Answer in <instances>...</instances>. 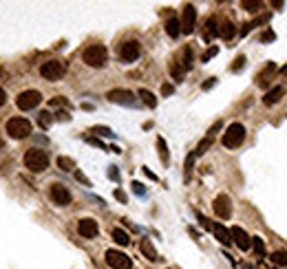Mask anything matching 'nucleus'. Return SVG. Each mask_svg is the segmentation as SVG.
<instances>
[{"label": "nucleus", "mask_w": 287, "mask_h": 269, "mask_svg": "<svg viewBox=\"0 0 287 269\" xmlns=\"http://www.w3.org/2000/svg\"><path fill=\"white\" fill-rule=\"evenodd\" d=\"M283 95H285V88H283V86H274L272 91H268V95L263 97V101H265L268 106H272V104H276V101L281 100Z\"/></svg>", "instance_id": "nucleus-18"}, {"label": "nucleus", "mask_w": 287, "mask_h": 269, "mask_svg": "<svg viewBox=\"0 0 287 269\" xmlns=\"http://www.w3.org/2000/svg\"><path fill=\"white\" fill-rule=\"evenodd\" d=\"M212 207H215V214L219 219L232 217V201H230L228 194H219V197L215 199V203H212Z\"/></svg>", "instance_id": "nucleus-11"}, {"label": "nucleus", "mask_w": 287, "mask_h": 269, "mask_svg": "<svg viewBox=\"0 0 287 269\" xmlns=\"http://www.w3.org/2000/svg\"><path fill=\"white\" fill-rule=\"evenodd\" d=\"M210 146H212V137H206V139H203L199 146H197V150H195V152H192V154H195V157H201V154L206 152V150L210 148Z\"/></svg>", "instance_id": "nucleus-31"}, {"label": "nucleus", "mask_w": 287, "mask_h": 269, "mask_svg": "<svg viewBox=\"0 0 287 269\" xmlns=\"http://www.w3.org/2000/svg\"><path fill=\"white\" fill-rule=\"evenodd\" d=\"M104 258H106V265L113 269H133L130 256H126L124 252H120V250H108Z\"/></svg>", "instance_id": "nucleus-6"}, {"label": "nucleus", "mask_w": 287, "mask_h": 269, "mask_svg": "<svg viewBox=\"0 0 287 269\" xmlns=\"http://www.w3.org/2000/svg\"><path fill=\"white\" fill-rule=\"evenodd\" d=\"M215 35H219V27H216V18H208L206 20V31H203V40L210 42Z\"/></svg>", "instance_id": "nucleus-17"}, {"label": "nucleus", "mask_w": 287, "mask_h": 269, "mask_svg": "<svg viewBox=\"0 0 287 269\" xmlns=\"http://www.w3.org/2000/svg\"><path fill=\"white\" fill-rule=\"evenodd\" d=\"M243 269H254V267H252V265H243Z\"/></svg>", "instance_id": "nucleus-47"}, {"label": "nucleus", "mask_w": 287, "mask_h": 269, "mask_svg": "<svg viewBox=\"0 0 287 269\" xmlns=\"http://www.w3.org/2000/svg\"><path fill=\"white\" fill-rule=\"evenodd\" d=\"M5 101H7V95H5V91L0 88V106H5Z\"/></svg>", "instance_id": "nucleus-44"}, {"label": "nucleus", "mask_w": 287, "mask_h": 269, "mask_svg": "<svg viewBox=\"0 0 287 269\" xmlns=\"http://www.w3.org/2000/svg\"><path fill=\"white\" fill-rule=\"evenodd\" d=\"M75 177H77V179H80V181H82V183H86V185H89V179H86V177H84V174H82V172H75Z\"/></svg>", "instance_id": "nucleus-45"}, {"label": "nucleus", "mask_w": 287, "mask_h": 269, "mask_svg": "<svg viewBox=\"0 0 287 269\" xmlns=\"http://www.w3.org/2000/svg\"><path fill=\"white\" fill-rule=\"evenodd\" d=\"M276 73V64L274 62H269L268 67H265V71L263 73H258V77H256V84L258 86H268V82H269V77Z\"/></svg>", "instance_id": "nucleus-16"}, {"label": "nucleus", "mask_w": 287, "mask_h": 269, "mask_svg": "<svg viewBox=\"0 0 287 269\" xmlns=\"http://www.w3.org/2000/svg\"><path fill=\"white\" fill-rule=\"evenodd\" d=\"M31 133H34V126H31L29 119H24V117H14V119L7 121V134L14 137V139H24Z\"/></svg>", "instance_id": "nucleus-3"}, {"label": "nucleus", "mask_w": 287, "mask_h": 269, "mask_svg": "<svg viewBox=\"0 0 287 269\" xmlns=\"http://www.w3.org/2000/svg\"><path fill=\"white\" fill-rule=\"evenodd\" d=\"M139 250H142V254L146 256L148 260H157V258H159L157 252H155V247H153V243H150L148 238H144L142 243H139Z\"/></svg>", "instance_id": "nucleus-20"}, {"label": "nucleus", "mask_w": 287, "mask_h": 269, "mask_svg": "<svg viewBox=\"0 0 287 269\" xmlns=\"http://www.w3.org/2000/svg\"><path fill=\"white\" fill-rule=\"evenodd\" d=\"M234 34H236V29H234V24L230 22V20H225V22L219 27V35L223 40H232L234 38Z\"/></svg>", "instance_id": "nucleus-21"}, {"label": "nucleus", "mask_w": 287, "mask_h": 269, "mask_svg": "<svg viewBox=\"0 0 287 269\" xmlns=\"http://www.w3.org/2000/svg\"><path fill=\"white\" fill-rule=\"evenodd\" d=\"M40 101H42V95L38 91H22L16 97V104H18L20 111H34L40 106Z\"/></svg>", "instance_id": "nucleus-7"}, {"label": "nucleus", "mask_w": 287, "mask_h": 269, "mask_svg": "<svg viewBox=\"0 0 287 269\" xmlns=\"http://www.w3.org/2000/svg\"><path fill=\"white\" fill-rule=\"evenodd\" d=\"M230 236H232V240L236 243V247L239 250H250L252 247V236H248V232L243 230V227H239V225H234L232 230H230Z\"/></svg>", "instance_id": "nucleus-12"}, {"label": "nucleus", "mask_w": 287, "mask_h": 269, "mask_svg": "<svg viewBox=\"0 0 287 269\" xmlns=\"http://www.w3.org/2000/svg\"><path fill=\"white\" fill-rule=\"evenodd\" d=\"M64 73H67V67H64V62H60V60H47V62L40 67V75H42L44 80H49V82L62 80Z\"/></svg>", "instance_id": "nucleus-5"}, {"label": "nucleus", "mask_w": 287, "mask_h": 269, "mask_svg": "<svg viewBox=\"0 0 287 269\" xmlns=\"http://www.w3.org/2000/svg\"><path fill=\"white\" fill-rule=\"evenodd\" d=\"M77 232H80L82 238H95L100 227H97V223L93 221V219H82V221L77 223Z\"/></svg>", "instance_id": "nucleus-14"}, {"label": "nucleus", "mask_w": 287, "mask_h": 269, "mask_svg": "<svg viewBox=\"0 0 287 269\" xmlns=\"http://www.w3.org/2000/svg\"><path fill=\"white\" fill-rule=\"evenodd\" d=\"M51 106H67V108H69V100H64V97H53Z\"/></svg>", "instance_id": "nucleus-36"}, {"label": "nucleus", "mask_w": 287, "mask_h": 269, "mask_svg": "<svg viewBox=\"0 0 287 269\" xmlns=\"http://www.w3.org/2000/svg\"><path fill=\"white\" fill-rule=\"evenodd\" d=\"M272 263L274 265H278V267H287V252L285 250H276V252H272Z\"/></svg>", "instance_id": "nucleus-23"}, {"label": "nucleus", "mask_w": 287, "mask_h": 269, "mask_svg": "<svg viewBox=\"0 0 287 269\" xmlns=\"http://www.w3.org/2000/svg\"><path fill=\"white\" fill-rule=\"evenodd\" d=\"M197 24V9L195 5H186L183 7V20H181V31L183 34H192Z\"/></svg>", "instance_id": "nucleus-13"}, {"label": "nucleus", "mask_w": 287, "mask_h": 269, "mask_svg": "<svg viewBox=\"0 0 287 269\" xmlns=\"http://www.w3.org/2000/svg\"><path fill=\"white\" fill-rule=\"evenodd\" d=\"M49 197H51V201L57 203V205H69V203L73 201L71 192H69L62 183H53L51 190H49Z\"/></svg>", "instance_id": "nucleus-8"}, {"label": "nucleus", "mask_w": 287, "mask_h": 269, "mask_svg": "<svg viewBox=\"0 0 287 269\" xmlns=\"http://www.w3.org/2000/svg\"><path fill=\"white\" fill-rule=\"evenodd\" d=\"M133 190H135V194H144V187H142V183H137V181L133 183Z\"/></svg>", "instance_id": "nucleus-40"}, {"label": "nucleus", "mask_w": 287, "mask_h": 269, "mask_svg": "<svg viewBox=\"0 0 287 269\" xmlns=\"http://www.w3.org/2000/svg\"><path fill=\"white\" fill-rule=\"evenodd\" d=\"M144 174H146V177H150V179H153V181H157V174H153L148 168H144Z\"/></svg>", "instance_id": "nucleus-42"}, {"label": "nucleus", "mask_w": 287, "mask_h": 269, "mask_svg": "<svg viewBox=\"0 0 287 269\" xmlns=\"http://www.w3.org/2000/svg\"><path fill=\"white\" fill-rule=\"evenodd\" d=\"M195 159H197L195 154H190V157L186 159V179L190 177V172H192V164H195Z\"/></svg>", "instance_id": "nucleus-34"}, {"label": "nucleus", "mask_w": 287, "mask_h": 269, "mask_svg": "<svg viewBox=\"0 0 287 269\" xmlns=\"http://www.w3.org/2000/svg\"><path fill=\"white\" fill-rule=\"evenodd\" d=\"M166 34L170 35V38H179V34H181V22H179L177 18H168L166 20Z\"/></svg>", "instance_id": "nucleus-19"}, {"label": "nucleus", "mask_w": 287, "mask_h": 269, "mask_svg": "<svg viewBox=\"0 0 287 269\" xmlns=\"http://www.w3.org/2000/svg\"><path fill=\"white\" fill-rule=\"evenodd\" d=\"M91 133L102 134V137H113V130H110V128H106V126H93V128H91Z\"/></svg>", "instance_id": "nucleus-32"}, {"label": "nucleus", "mask_w": 287, "mask_h": 269, "mask_svg": "<svg viewBox=\"0 0 287 269\" xmlns=\"http://www.w3.org/2000/svg\"><path fill=\"white\" fill-rule=\"evenodd\" d=\"M110 236H113V240L117 243V245H122V247L128 245V243H130V236L126 234L124 230H120V227H115V230L110 232Z\"/></svg>", "instance_id": "nucleus-22"}, {"label": "nucleus", "mask_w": 287, "mask_h": 269, "mask_svg": "<svg viewBox=\"0 0 287 269\" xmlns=\"http://www.w3.org/2000/svg\"><path fill=\"white\" fill-rule=\"evenodd\" d=\"M252 247L256 252V256H265V243L261 240V236H252Z\"/></svg>", "instance_id": "nucleus-27"}, {"label": "nucleus", "mask_w": 287, "mask_h": 269, "mask_svg": "<svg viewBox=\"0 0 287 269\" xmlns=\"http://www.w3.org/2000/svg\"><path fill=\"white\" fill-rule=\"evenodd\" d=\"M139 97H142V101L146 106H150V108H155V106H157V100H155V95L150 91H146V88H142V91H139Z\"/></svg>", "instance_id": "nucleus-25"}, {"label": "nucleus", "mask_w": 287, "mask_h": 269, "mask_svg": "<svg viewBox=\"0 0 287 269\" xmlns=\"http://www.w3.org/2000/svg\"><path fill=\"white\" fill-rule=\"evenodd\" d=\"M157 148H159V157H161L163 164H168V146L163 141V137H157Z\"/></svg>", "instance_id": "nucleus-29"}, {"label": "nucleus", "mask_w": 287, "mask_h": 269, "mask_svg": "<svg viewBox=\"0 0 287 269\" xmlns=\"http://www.w3.org/2000/svg\"><path fill=\"white\" fill-rule=\"evenodd\" d=\"M243 64H245V58H243V55H239V58L234 60V67H232V71H239Z\"/></svg>", "instance_id": "nucleus-38"}, {"label": "nucleus", "mask_w": 287, "mask_h": 269, "mask_svg": "<svg viewBox=\"0 0 287 269\" xmlns=\"http://www.w3.org/2000/svg\"><path fill=\"white\" fill-rule=\"evenodd\" d=\"M108 101H113V104H122V106H133L135 104V93L126 91V88H113V91H108Z\"/></svg>", "instance_id": "nucleus-10"}, {"label": "nucleus", "mask_w": 287, "mask_h": 269, "mask_svg": "<svg viewBox=\"0 0 287 269\" xmlns=\"http://www.w3.org/2000/svg\"><path fill=\"white\" fill-rule=\"evenodd\" d=\"M212 86H215V77H210V80L203 84V88H206V91H208V88H212Z\"/></svg>", "instance_id": "nucleus-43"}, {"label": "nucleus", "mask_w": 287, "mask_h": 269, "mask_svg": "<svg viewBox=\"0 0 287 269\" xmlns=\"http://www.w3.org/2000/svg\"><path fill=\"white\" fill-rule=\"evenodd\" d=\"M241 7H243L245 11H258L261 7H263V2H261V0H243Z\"/></svg>", "instance_id": "nucleus-28"}, {"label": "nucleus", "mask_w": 287, "mask_h": 269, "mask_svg": "<svg viewBox=\"0 0 287 269\" xmlns=\"http://www.w3.org/2000/svg\"><path fill=\"white\" fill-rule=\"evenodd\" d=\"M24 166H27L31 172H44L49 168V154L44 150L31 148L24 152Z\"/></svg>", "instance_id": "nucleus-2"}, {"label": "nucleus", "mask_w": 287, "mask_h": 269, "mask_svg": "<svg viewBox=\"0 0 287 269\" xmlns=\"http://www.w3.org/2000/svg\"><path fill=\"white\" fill-rule=\"evenodd\" d=\"M115 199H120L122 203H126V194L122 192V190H115Z\"/></svg>", "instance_id": "nucleus-41"}, {"label": "nucleus", "mask_w": 287, "mask_h": 269, "mask_svg": "<svg viewBox=\"0 0 287 269\" xmlns=\"http://www.w3.org/2000/svg\"><path fill=\"white\" fill-rule=\"evenodd\" d=\"M245 139V126L243 124H230L223 133V146L225 148H239Z\"/></svg>", "instance_id": "nucleus-4"}, {"label": "nucleus", "mask_w": 287, "mask_h": 269, "mask_svg": "<svg viewBox=\"0 0 287 269\" xmlns=\"http://www.w3.org/2000/svg\"><path fill=\"white\" fill-rule=\"evenodd\" d=\"M170 73H172V77H175V80H183V75H186V68L179 64V60H175V62L170 64Z\"/></svg>", "instance_id": "nucleus-26"}, {"label": "nucleus", "mask_w": 287, "mask_h": 269, "mask_svg": "<svg viewBox=\"0 0 287 269\" xmlns=\"http://www.w3.org/2000/svg\"><path fill=\"white\" fill-rule=\"evenodd\" d=\"M272 40H274V31H269V29L261 35V42H272Z\"/></svg>", "instance_id": "nucleus-37"}, {"label": "nucleus", "mask_w": 287, "mask_h": 269, "mask_svg": "<svg viewBox=\"0 0 287 269\" xmlns=\"http://www.w3.org/2000/svg\"><path fill=\"white\" fill-rule=\"evenodd\" d=\"M210 230H212V234L216 236V240L219 243H223V245H230L232 243V236H230V230H225L221 223H212L210 225Z\"/></svg>", "instance_id": "nucleus-15"}, {"label": "nucleus", "mask_w": 287, "mask_h": 269, "mask_svg": "<svg viewBox=\"0 0 287 269\" xmlns=\"http://www.w3.org/2000/svg\"><path fill=\"white\" fill-rule=\"evenodd\" d=\"M139 53H142V47H139L137 40H126L120 47V58L124 62H135L139 58Z\"/></svg>", "instance_id": "nucleus-9"}, {"label": "nucleus", "mask_w": 287, "mask_h": 269, "mask_svg": "<svg viewBox=\"0 0 287 269\" xmlns=\"http://www.w3.org/2000/svg\"><path fill=\"white\" fill-rule=\"evenodd\" d=\"M216 53H219V49H216V47H212L210 51H206V53H203V58H201V60H203V62H208L210 58H215Z\"/></svg>", "instance_id": "nucleus-35"}, {"label": "nucleus", "mask_w": 287, "mask_h": 269, "mask_svg": "<svg viewBox=\"0 0 287 269\" xmlns=\"http://www.w3.org/2000/svg\"><path fill=\"white\" fill-rule=\"evenodd\" d=\"M172 93H175L172 84H163V86H161V95H172Z\"/></svg>", "instance_id": "nucleus-39"}, {"label": "nucleus", "mask_w": 287, "mask_h": 269, "mask_svg": "<svg viewBox=\"0 0 287 269\" xmlns=\"http://www.w3.org/2000/svg\"><path fill=\"white\" fill-rule=\"evenodd\" d=\"M108 177H110V179H117V170L110 168V170H108Z\"/></svg>", "instance_id": "nucleus-46"}, {"label": "nucleus", "mask_w": 287, "mask_h": 269, "mask_svg": "<svg viewBox=\"0 0 287 269\" xmlns=\"http://www.w3.org/2000/svg\"><path fill=\"white\" fill-rule=\"evenodd\" d=\"M57 168L64 170V172H71V170L75 168V161L69 157H57Z\"/></svg>", "instance_id": "nucleus-24"}, {"label": "nucleus", "mask_w": 287, "mask_h": 269, "mask_svg": "<svg viewBox=\"0 0 287 269\" xmlns=\"http://www.w3.org/2000/svg\"><path fill=\"white\" fill-rule=\"evenodd\" d=\"M82 60H84L86 67L102 68L106 62H108V51H106V47H102V44H91V47L84 49V53H82Z\"/></svg>", "instance_id": "nucleus-1"}, {"label": "nucleus", "mask_w": 287, "mask_h": 269, "mask_svg": "<svg viewBox=\"0 0 287 269\" xmlns=\"http://www.w3.org/2000/svg\"><path fill=\"white\" fill-rule=\"evenodd\" d=\"M181 58H183V62H179V64H181V67H183V68H186V71H188V68L192 67V49H190V47H186V49H183Z\"/></svg>", "instance_id": "nucleus-30"}, {"label": "nucleus", "mask_w": 287, "mask_h": 269, "mask_svg": "<svg viewBox=\"0 0 287 269\" xmlns=\"http://www.w3.org/2000/svg\"><path fill=\"white\" fill-rule=\"evenodd\" d=\"M51 113H40V117H38V124L42 126V128H49L51 126Z\"/></svg>", "instance_id": "nucleus-33"}]
</instances>
